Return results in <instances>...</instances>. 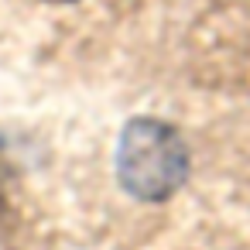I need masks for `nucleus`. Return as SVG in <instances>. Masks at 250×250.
<instances>
[{
	"label": "nucleus",
	"instance_id": "1",
	"mask_svg": "<svg viewBox=\"0 0 250 250\" xmlns=\"http://www.w3.org/2000/svg\"><path fill=\"white\" fill-rule=\"evenodd\" d=\"M117 182L137 202H168L192 171V154L182 134L158 117H134L117 141Z\"/></svg>",
	"mask_w": 250,
	"mask_h": 250
},
{
	"label": "nucleus",
	"instance_id": "2",
	"mask_svg": "<svg viewBox=\"0 0 250 250\" xmlns=\"http://www.w3.org/2000/svg\"><path fill=\"white\" fill-rule=\"evenodd\" d=\"M48 4H76V0H48Z\"/></svg>",
	"mask_w": 250,
	"mask_h": 250
}]
</instances>
